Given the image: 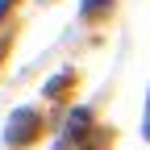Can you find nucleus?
Wrapping results in <instances>:
<instances>
[{"instance_id":"1","label":"nucleus","mask_w":150,"mask_h":150,"mask_svg":"<svg viewBox=\"0 0 150 150\" xmlns=\"http://www.w3.org/2000/svg\"><path fill=\"white\" fill-rule=\"evenodd\" d=\"M104 4H108V0H83V13L92 17V13H96V8H104Z\"/></svg>"},{"instance_id":"2","label":"nucleus","mask_w":150,"mask_h":150,"mask_svg":"<svg viewBox=\"0 0 150 150\" xmlns=\"http://www.w3.org/2000/svg\"><path fill=\"white\" fill-rule=\"evenodd\" d=\"M8 4H13V0H0V13H4V8H8Z\"/></svg>"}]
</instances>
